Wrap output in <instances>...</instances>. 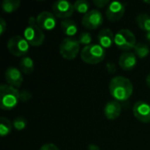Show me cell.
Wrapping results in <instances>:
<instances>
[{
	"mask_svg": "<svg viewBox=\"0 0 150 150\" xmlns=\"http://www.w3.org/2000/svg\"><path fill=\"white\" fill-rule=\"evenodd\" d=\"M109 91L114 100L125 102L131 98L134 92V85L128 78L117 76L110 81Z\"/></svg>",
	"mask_w": 150,
	"mask_h": 150,
	"instance_id": "cell-1",
	"label": "cell"
},
{
	"mask_svg": "<svg viewBox=\"0 0 150 150\" xmlns=\"http://www.w3.org/2000/svg\"><path fill=\"white\" fill-rule=\"evenodd\" d=\"M20 102V91L8 84L0 86V108L10 111L15 108Z\"/></svg>",
	"mask_w": 150,
	"mask_h": 150,
	"instance_id": "cell-2",
	"label": "cell"
},
{
	"mask_svg": "<svg viewBox=\"0 0 150 150\" xmlns=\"http://www.w3.org/2000/svg\"><path fill=\"white\" fill-rule=\"evenodd\" d=\"M24 38L33 47H40L45 40V34L43 30L38 25L36 18L30 17L28 19V25L24 30Z\"/></svg>",
	"mask_w": 150,
	"mask_h": 150,
	"instance_id": "cell-3",
	"label": "cell"
},
{
	"mask_svg": "<svg viewBox=\"0 0 150 150\" xmlns=\"http://www.w3.org/2000/svg\"><path fill=\"white\" fill-rule=\"evenodd\" d=\"M105 49L99 44H91L83 47L81 50L80 55L83 62L87 64L96 65L101 62L105 57Z\"/></svg>",
	"mask_w": 150,
	"mask_h": 150,
	"instance_id": "cell-4",
	"label": "cell"
},
{
	"mask_svg": "<svg viewBox=\"0 0 150 150\" xmlns=\"http://www.w3.org/2000/svg\"><path fill=\"white\" fill-rule=\"evenodd\" d=\"M114 44L120 49L128 52L136 45L135 35L129 29H121L115 34Z\"/></svg>",
	"mask_w": 150,
	"mask_h": 150,
	"instance_id": "cell-5",
	"label": "cell"
},
{
	"mask_svg": "<svg viewBox=\"0 0 150 150\" xmlns=\"http://www.w3.org/2000/svg\"><path fill=\"white\" fill-rule=\"evenodd\" d=\"M80 50V43L75 38H65L60 44V54L66 60H74Z\"/></svg>",
	"mask_w": 150,
	"mask_h": 150,
	"instance_id": "cell-6",
	"label": "cell"
},
{
	"mask_svg": "<svg viewBox=\"0 0 150 150\" xmlns=\"http://www.w3.org/2000/svg\"><path fill=\"white\" fill-rule=\"evenodd\" d=\"M30 45L24 37L19 35L12 36L7 42L9 52L14 56H25L29 52Z\"/></svg>",
	"mask_w": 150,
	"mask_h": 150,
	"instance_id": "cell-7",
	"label": "cell"
},
{
	"mask_svg": "<svg viewBox=\"0 0 150 150\" xmlns=\"http://www.w3.org/2000/svg\"><path fill=\"white\" fill-rule=\"evenodd\" d=\"M53 13L55 17L62 19H68L70 18L75 11L74 4L67 0H58L53 4Z\"/></svg>",
	"mask_w": 150,
	"mask_h": 150,
	"instance_id": "cell-8",
	"label": "cell"
},
{
	"mask_svg": "<svg viewBox=\"0 0 150 150\" xmlns=\"http://www.w3.org/2000/svg\"><path fill=\"white\" fill-rule=\"evenodd\" d=\"M104 18L102 13L97 10L93 9L84 14L82 18V25L89 30H96L100 27L103 24Z\"/></svg>",
	"mask_w": 150,
	"mask_h": 150,
	"instance_id": "cell-9",
	"label": "cell"
},
{
	"mask_svg": "<svg viewBox=\"0 0 150 150\" xmlns=\"http://www.w3.org/2000/svg\"><path fill=\"white\" fill-rule=\"evenodd\" d=\"M126 6L127 4L122 2H119V1L111 2V4L107 6L105 11V16L107 19L111 22H116L121 19L125 14Z\"/></svg>",
	"mask_w": 150,
	"mask_h": 150,
	"instance_id": "cell-10",
	"label": "cell"
},
{
	"mask_svg": "<svg viewBox=\"0 0 150 150\" xmlns=\"http://www.w3.org/2000/svg\"><path fill=\"white\" fill-rule=\"evenodd\" d=\"M134 117L142 123L150 122V105L145 101H137L133 107Z\"/></svg>",
	"mask_w": 150,
	"mask_h": 150,
	"instance_id": "cell-11",
	"label": "cell"
},
{
	"mask_svg": "<svg viewBox=\"0 0 150 150\" xmlns=\"http://www.w3.org/2000/svg\"><path fill=\"white\" fill-rule=\"evenodd\" d=\"M36 21L38 25L46 31H52L56 26V18L54 13L49 11H42L36 17Z\"/></svg>",
	"mask_w": 150,
	"mask_h": 150,
	"instance_id": "cell-12",
	"label": "cell"
},
{
	"mask_svg": "<svg viewBox=\"0 0 150 150\" xmlns=\"http://www.w3.org/2000/svg\"><path fill=\"white\" fill-rule=\"evenodd\" d=\"M4 77L8 85L16 89H18L21 86L24 80L21 70L14 67H10L6 69L4 72Z\"/></svg>",
	"mask_w": 150,
	"mask_h": 150,
	"instance_id": "cell-13",
	"label": "cell"
},
{
	"mask_svg": "<svg viewBox=\"0 0 150 150\" xmlns=\"http://www.w3.org/2000/svg\"><path fill=\"white\" fill-rule=\"evenodd\" d=\"M120 67L125 71L133 70L137 64V56L134 53L132 52H125L123 53L119 59Z\"/></svg>",
	"mask_w": 150,
	"mask_h": 150,
	"instance_id": "cell-14",
	"label": "cell"
},
{
	"mask_svg": "<svg viewBox=\"0 0 150 150\" xmlns=\"http://www.w3.org/2000/svg\"><path fill=\"white\" fill-rule=\"evenodd\" d=\"M122 112L121 105L120 102L116 100L109 101L104 107V114L105 118L109 120H114L118 119Z\"/></svg>",
	"mask_w": 150,
	"mask_h": 150,
	"instance_id": "cell-15",
	"label": "cell"
},
{
	"mask_svg": "<svg viewBox=\"0 0 150 150\" xmlns=\"http://www.w3.org/2000/svg\"><path fill=\"white\" fill-rule=\"evenodd\" d=\"M114 38L115 34L109 28H104L100 30L98 34V44L105 49L109 48L112 46V44L114 43Z\"/></svg>",
	"mask_w": 150,
	"mask_h": 150,
	"instance_id": "cell-16",
	"label": "cell"
},
{
	"mask_svg": "<svg viewBox=\"0 0 150 150\" xmlns=\"http://www.w3.org/2000/svg\"><path fill=\"white\" fill-rule=\"evenodd\" d=\"M61 29L62 33L69 38H73L77 33L78 27L76 23L72 19H62L61 22Z\"/></svg>",
	"mask_w": 150,
	"mask_h": 150,
	"instance_id": "cell-17",
	"label": "cell"
},
{
	"mask_svg": "<svg viewBox=\"0 0 150 150\" xmlns=\"http://www.w3.org/2000/svg\"><path fill=\"white\" fill-rule=\"evenodd\" d=\"M19 69L25 75H30L34 70L33 60L29 56H24L19 62Z\"/></svg>",
	"mask_w": 150,
	"mask_h": 150,
	"instance_id": "cell-18",
	"label": "cell"
},
{
	"mask_svg": "<svg viewBox=\"0 0 150 150\" xmlns=\"http://www.w3.org/2000/svg\"><path fill=\"white\" fill-rule=\"evenodd\" d=\"M136 23L142 30L146 33L150 32V16L147 13H141L136 17Z\"/></svg>",
	"mask_w": 150,
	"mask_h": 150,
	"instance_id": "cell-19",
	"label": "cell"
},
{
	"mask_svg": "<svg viewBox=\"0 0 150 150\" xmlns=\"http://www.w3.org/2000/svg\"><path fill=\"white\" fill-rule=\"evenodd\" d=\"M20 4L19 0H4L2 3V9L5 13H12L18 9Z\"/></svg>",
	"mask_w": 150,
	"mask_h": 150,
	"instance_id": "cell-20",
	"label": "cell"
},
{
	"mask_svg": "<svg viewBox=\"0 0 150 150\" xmlns=\"http://www.w3.org/2000/svg\"><path fill=\"white\" fill-rule=\"evenodd\" d=\"M134 51L135 55L140 59H144L149 54V47L145 43L138 42L134 47Z\"/></svg>",
	"mask_w": 150,
	"mask_h": 150,
	"instance_id": "cell-21",
	"label": "cell"
},
{
	"mask_svg": "<svg viewBox=\"0 0 150 150\" xmlns=\"http://www.w3.org/2000/svg\"><path fill=\"white\" fill-rule=\"evenodd\" d=\"M13 125H11V121L4 117L0 118V136L4 137L11 134L12 130Z\"/></svg>",
	"mask_w": 150,
	"mask_h": 150,
	"instance_id": "cell-22",
	"label": "cell"
},
{
	"mask_svg": "<svg viewBox=\"0 0 150 150\" xmlns=\"http://www.w3.org/2000/svg\"><path fill=\"white\" fill-rule=\"evenodd\" d=\"M75 11L81 14H86L90 11V4L86 0H77L74 3Z\"/></svg>",
	"mask_w": 150,
	"mask_h": 150,
	"instance_id": "cell-23",
	"label": "cell"
},
{
	"mask_svg": "<svg viewBox=\"0 0 150 150\" xmlns=\"http://www.w3.org/2000/svg\"><path fill=\"white\" fill-rule=\"evenodd\" d=\"M78 41H79L80 45H83L84 47L89 46V45L92 44L91 43V41H92V36H91V34L90 33H87V32L82 33L79 35V37H78Z\"/></svg>",
	"mask_w": 150,
	"mask_h": 150,
	"instance_id": "cell-24",
	"label": "cell"
},
{
	"mask_svg": "<svg viewBox=\"0 0 150 150\" xmlns=\"http://www.w3.org/2000/svg\"><path fill=\"white\" fill-rule=\"evenodd\" d=\"M26 124H27V122H26L25 119L23 118V117H18V118H16L13 120V123H12L13 127L17 131H22V130H24L25 128V127H26Z\"/></svg>",
	"mask_w": 150,
	"mask_h": 150,
	"instance_id": "cell-25",
	"label": "cell"
},
{
	"mask_svg": "<svg viewBox=\"0 0 150 150\" xmlns=\"http://www.w3.org/2000/svg\"><path fill=\"white\" fill-rule=\"evenodd\" d=\"M31 98H32V95L29 91L24 90L20 91V102H26L30 100Z\"/></svg>",
	"mask_w": 150,
	"mask_h": 150,
	"instance_id": "cell-26",
	"label": "cell"
},
{
	"mask_svg": "<svg viewBox=\"0 0 150 150\" xmlns=\"http://www.w3.org/2000/svg\"><path fill=\"white\" fill-rule=\"evenodd\" d=\"M93 4L96 5V7L98 8H104L107 5H109L111 4V2L109 0H94Z\"/></svg>",
	"mask_w": 150,
	"mask_h": 150,
	"instance_id": "cell-27",
	"label": "cell"
},
{
	"mask_svg": "<svg viewBox=\"0 0 150 150\" xmlns=\"http://www.w3.org/2000/svg\"><path fill=\"white\" fill-rule=\"evenodd\" d=\"M40 150H60L58 149L57 146H55L54 144H52V143H47V144H44L43 146L40 147Z\"/></svg>",
	"mask_w": 150,
	"mask_h": 150,
	"instance_id": "cell-28",
	"label": "cell"
},
{
	"mask_svg": "<svg viewBox=\"0 0 150 150\" xmlns=\"http://www.w3.org/2000/svg\"><path fill=\"white\" fill-rule=\"evenodd\" d=\"M6 28H7L6 22L3 18H0V34L1 35H3L4 33V32L6 31Z\"/></svg>",
	"mask_w": 150,
	"mask_h": 150,
	"instance_id": "cell-29",
	"label": "cell"
},
{
	"mask_svg": "<svg viewBox=\"0 0 150 150\" xmlns=\"http://www.w3.org/2000/svg\"><path fill=\"white\" fill-rule=\"evenodd\" d=\"M106 68H107V69H108V71H109L110 73H114V72L116 71V67H115V65H114L113 63H112V62H108L107 65H106Z\"/></svg>",
	"mask_w": 150,
	"mask_h": 150,
	"instance_id": "cell-30",
	"label": "cell"
},
{
	"mask_svg": "<svg viewBox=\"0 0 150 150\" xmlns=\"http://www.w3.org/2000/svg\"><path fill=\"white\" fill-rule=\"evenodd\" d=\"M88 150H101L100 148L96 144H90L88 146Z\"/></svg>",
	"mask_w": 150,
	"mask_h": 150,
	"instance_id": "cell-31",
	"label": "cell"
},
{
	"mask_svg": "<svg viewBox=\"0 0 150 150\" xmlns=\"http://www.w3.org/2000/svg\"><path fill=\"white\" fill-rule=\"evenodd\" d=\"M146 84H147V86L150 89V73L147 76V77H146Z\"/></svg>",
	"mask_w": 150,
	"mask_h": 150,
	"instance_id": "cell-32",
	"label": "cell"
},
{
	"mask_svg": "<svg viewBox=\"0 0 150 150\" xmlns=\"http://www.w3.org/2000/svg\"><path fill=\"white\" fill-rule=\"evenodd\" d=\"M145 39L147 41H149L150 43V32L149 33H146V35H145Z\"/></svg>",
	"mask_w": 150,
	"mask_h": 150,
	"instance_id": "cell-33",
	"label": "cell"
},
{
	"mask_svg": "<svg viewBox=\"0 0 150 150\" xmlns=\"http://www.w3.org/2000/svg\"><path fill=\"white\" fill-rule=\"evenodd\" d=\"M145 3H147V4H150V1H144Z\"/></svg>",
	"mask_w": 150,
	"mask_h": 150,
	"instance_id": "cell-34",
	"label": "cell"
}]
</instances>
